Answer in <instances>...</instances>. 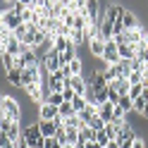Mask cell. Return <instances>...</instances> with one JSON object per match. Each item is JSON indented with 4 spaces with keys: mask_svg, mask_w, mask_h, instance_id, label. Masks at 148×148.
Here are the masks:
<instances>
[{
    "mask_svg": "<svg viewBox=\"0 0 148 148\" xmlns=\"http://www.w3.org/2000/svg\"><path fill=\"white\" fill-rule=\"evenodd\" d=\"M0 115L12 119V122H19L22 119V108H19V103H17V98H12V96H3L0 98Z\"/></svg>",
    "mask_w": 148,
    "mask_h": 148,
    "instance_id": "cell-1",
    "label": "cell"
},
{
    "mask_svg": "<svg viewBox=\"0 0 148 148\" xmlns=\"http://www.w3.org/2000/svg\"><path fill=\"white\" fill-rule=\"evenodd\" d=\"M22 136L26 138V143H29V148H43V134H41V127H38V122L36 124H29V127H24V132H22Z\"/></svg>",
    "mask_w": 148,
    "mask_h": 148,
    "instance_id": "cell-2",
    "label": "cell"
},
{
    "mask_svg": "<svg viewBox=\"0 0 148 148\" xmlns=\"http://www.w3.org/2000/svg\"><path fill=\"white\" fill-rule=\"evenodd\" d=\"M41 62H43V67L48 69L50 74H55V72L62 69V64H60V53L55 50V48H50L48 53H45V58H41Z\"/></svg>",
    "mask_w": 148,
    "mask_h": 148,
    "instance_id": "cell-3",
    "label": "cell"
},
{
    "mask_svg": "<svg viewBox=\"0 0 148 148\" xmlns=\"http://www.w3.org/2000/svg\"><path fill=\"white\" fill-rule=\"evenodd\" d=\"M0 24H5L10 31H17L24 22H22V14H17L12 7H10V10H5V12H3V17H0Z\"/></svg>",
    "mask_w": 148,
    "mask_h": 148,
    "instance_id": "cell-4",
    "label": "cell"
},
{
    "mask_svg": "<svg viewBox=\"0 0 148 148\" xmlns=\"http://www.w3.org/2000/svg\"><path fill=\"white\" fill-rule=\"evenodd\" d=\"M134 141H136L134 129L129 127V124H124L122 129H119V134H117V146H119V148H132Z\"/></svg>",
    "mask_w": 148,
    "mask_h": 148,
    "instance_id": "cell-5",
    "label": "cell"
},
{
    "mask_svg": "<svg viewBox=\"0 0 148 148\" xmlns=\"http://www.w3.org/2000/svg\"><path fill=\"white\" fill-rule=\"evenodd\" d=\"M64 86H69L77 96H86V88H88V84H86L84 77H72V79L64 81Z\"/></svg>",
    "mask_w": 148,
    "mask_h": 148,
    "instance_id": "cell-6",
    "label": "cell"
},
{
    "mask_svg": "<svg viewBox=\"0 0 148 148\" xmlns=\"http://www.w3.org/2000/svg\"><path fill=\"white\" fill-rule=\"evenodd\" d=\"M103 60H105V64H117V62H119V53H117V43H115V41H108V43H105Z\"/></svg>",
    "mask_w": 148,
    "mask_h": 148,
    "instance_id": "cell-7",
    "label": "cell"
},
{
    "mask_svg": "<svg viewBox=\"0 0 148 148\" xmlns=\"http://www.w3.org/2000/svg\"><path fill=\"white\" fill-rule=\"evenodd\" d=\"M38 117H41V122H55V119L60 117V110L48 105V103H43L41 110H38Z\"/></svg>",
    "mask_w": 148,
    "mask_h": 148,
    "instance_id": "cell-8",
    "label": "cell"
},
{
    "mask_svg": "<svg viewBox=\"0 0 148 148\" xmlns=\"http://www.w3.org/2000/svg\"><path fill=\"white\" fill-rule=\"evenodd\" d=\"M88 86L93 88V93H98V91H105L108 88V79H105V72H93V79L88 81Z\"/></svg>",
    "mask_w": 148,
    "mask_h": 148,
    "instance_id": "cell-9",
    "label": "cell"
},
{
    "mask_svg": "<svg viewBox=\"0 0 148 148\" xmlns=\"http://www.w3.org/2000/svg\"><path fill=\"white\" fill-rule=\"evenodd\" d=\"M122 26H124V31H136V29H141L136 14L129 12V10H124V14H122Z\"/></svg>",
    "mask_w": 148,
    "mask_h": 148,
    "instance_id": "cell-10",
    "label": "cell"
},
{
    "mask_svg": "<svg viewBox=\"0 0 148 148\" xmlns=\"http://www.w3.org/2000/svg\"><path fill=\"white\" fill-rule=\"evenodd\" d=\"M93 117H98V105H96V103H88V105L79 112V119H81V122H84L86 127H88V122H91Z\"/></svg>",
    "mask_w": 148,
    "mask_h": 148,
    "instance_id": "cell-11",
    "label": "cell"
},
{
    "mask_svg": "<svg viewBox=\"0 0 148 148\" xmlns=\"http://www.w3.org/2000/svg\"><path fill=\"white\" fill-rule=\"evenodd\" d=\"M88 50H91V55H96V58H103V53H105V41L100 38V36H96V38L88 43Z\"/></svg>",
    "mask_w": 148,
    "mask_h": 148,
    "instance_id": "cell-12",
    "label": "cell"
},
{
    "mask_svg": "<svg viewBox=\"0 0 148 148\" xmlns=\"http://www.w3.org/2000/svg\"><path fill=\"white\" fill-rule=\"evenodd\" d=\"M112 112H115V105L112 103H103V105H98V117L103 119V122H112Z\"/></svg>",
    "mask_w": 148,
    "mask_h": 148,
    "instance_id": "cell-13",
    "label": "cell"
},
{
    "mask_svg": "<svg viewBox=\"0 0 148 148\" xmlns=\"http://www.w3.org/2000/svg\"><path fill=\"white\" fill-rule=\"evenodd\" d=\"M72 60H77V45H74V43H69L67 50L60 53V64H62V67H64V64H69Z\"/></svg>",
    "mask_w": 148,
    "mask_h": 148,
    "instance_id": "cell-14",
    "label": "cell"
},
{
    "mask_svg": "<svg viewBox=\"0 0 148 148\" xmlns=\"http://www.w3.org/2000/svg\"><path fill=\"white\" fill-rule=\"evenodd\" d=\"M117 53H119V60H134V58H136V50H134V45H129V43L117 45Z\"/></svg>",
    "mask_w": 148,
    "mask_h": 148,
    "instance_id": "cell-15",
    "label": "cell"
},
{
    "mask_svg": "<svg viewBox=\"0 0 148 148\" xmlns=\"http://www.w3.org/2000/svg\"><path fill=\"white\" fill-rule=\"evenodd\" d=\"M117 69H119V77H122V79H129V77H132V60H119L117 62Z\"/></svg>",
    "mask_w": 148,
    "mask_h": 148,
    "instance_id": "cell-16",
    "label": "cell"
},
{
    "mask_svg": "<svg viewBox=\"0 0 148 148\" xmlns=\"http://www.w3.org/2000/svg\"><path fill=\"white\" fill-rule=\"evenodd\" d=\"M38 127H41L43 138H55V132H58V127H55L53 122H38Z\"/></svg>",
    "mask_w": 148,
    "mask_h": 148,
    "instance_id": "cell-17",
    "label": "cell"
},
{
    "mask_svg": "<svg viewBox=\"0 0 148 148\" xmlns=\"http://www.w3.org/2000/svg\"><path fill=\"white\" fill-rule=\"evenodd\" d=\"M103 72H105L108 84H112V81H117V79H119V69H117V64H108V67H105Z\"/></svg>",
    "mask_w": 148,
    "mask_h": 148,
    "instance_id": "cell-18",
    "label": "cell"
},
{
    "mask_svg": "<svg viewBox=\"0 0 148 148\" xmlns=\"http://www.w3.org/2000/svg\"><path fill=\"white\" fill-rule=\"evenodd\" d=\"M7 81H10L12 86L22 88V72L19 69H10V72H7Z\"/></svg>",
    "mask_w": 148,
    "mask_h": 148,
    "instance_id": "cell-19",
    "label": "cell"
},
{
    "mask_svg": "<svg viewBox=\"0 0 148 148\" xmlns=\"http://www.w3.org/2000/svg\"><path fill=\"white\" fill-rule=\"evenodd\" d=\"M58 110H60V117L64 119V122H67L69 117H74V115H77V112H74V108H72V103H62Z\"/></svg>",
    "mask_w": 148,
    "mask_h": 148,
    "instance_id": "cell-20",
    "label": "cell"
},
{
    "mask_svg": "<svg viewBox=\"0 0 148 148\" xmlns=\"http://www.w3.org/2000/svg\"><path fill=\"white\" fill-rule=\"evenodd\" d=\"M119 110H124V112H129V110H134V100L129 98V96H119V103L115 105Z\"/></svg>",
    "mask_w": 148,
    "mask_h": 148,
    "instance_id": "cell-21",
    "label": "cell"
},
{
    "mask_svg": "<svg viewBox=\"0 0 148 148\" xmlns=\"http://www.w3.org/2000/svg\"><path fill=\"white\" fill-rule=\"evenodd\" d=\"M86 105H88V100H86V96H77V98L72 100V108H74V112H77V115H79V112H81V110H84Z\"/></svg>",
    "mask_w": 148,
    "mask_h": 148,
    "instance_id": "cell-22",
    "label": "cell"
},
{
    "mask_svg": "<svg viewBox=\"0 0 148 148\" xmlns=\"http://www.w3.org/2000/svg\"><path fill=\"white\" fill-rule=\"evenodd\" d=\"M103 132H105V136L110 138V141H117V134H119V127H115L112 122H108V124H105V129H103Z\"/></svg>",
    "mask_w": 148,
    "mask_h": 148,
    "instance_id": "cell-23",
    "label": "cell"
},
{
    "mask_svg": "<svg viewBox=\"0 0 148 148\" xmlns=\"http://www.w3.org/2000/svg\"><path fill=\"white\" fill-rule=\"evenodd\" d=\"M45 103H48V105H53V108H60V105L64 103V98H62V93H48Z\"/></svg>",
    "mask_w": 148,
    "mask_h": 148,
    "instance_id": "cell-24",
    "label": "cell"
},
{
    "mask_svg": "<svg viewBox=\"0 0 148 148\" xmlns=\"http://www.w3.org/2000/svg\"><path fill=\"white\" fill-rule=\"evenodd\" d=\"M81 69H84V64H81L79 58L69 62V72H72V77H81Z\"/></svg>",
    "mask_w": 148,
    "mask_h": 148,
    "instance_id": "cell-25",
    "label": "cell"
},
{
    "mask_svg": "<svg viewBox=\"0 0 148 148\" xmlns=\"http://www.w3.org/2000/svg\"><path fill=\"white\" fill-rule=\"evenodd\" d=\"M143 88H146L143 84H132V88H129V98H132V100H136L138 96L143 93Z\"/></svg>",
    "mask_w": 148,
    "mask_h": 148,
    "instance_id": "cell-26",
    "label": "cell"
},
{
    "mask_svg": "<svg viewBox=\"0 0 148 148\" xmlns=\"http://www.w3.org/2000/svg\"><path fill=\"white\" fill-rule=\"evenodd\" d=\"M108 103H112V105L119 103V93H117L115 86H108Z\"/></svg>",
    "mask_w": 148,
    "mask_h": 148,
    "instance_id": "cell-27",
    "label": "cell"
},
{
    "mask_svg": "<svg viewBox=\"0 0 148 148\" xmlns=\"http://www.w3.org/2000/svg\"><path fill=\"white\" fill-rule=\"evenodd\" d=\"M62 98H64V103H72V100L77 98V93H74L69 86H64V88H62Z\"/></svg>",
    "mask_w": 148,
    "mask_h": 148,
    "instance_id": "cell-28",
    "label": "cell"
},
{
    "mask_svg": "<svg viewBox=\"0 0 148 148\" xmlns=\"http://www.w3.org/2000/svg\"><path fill=\"white\" fill-rule=\"evenodd\" d=\"M96 143H98L100 148H108V143H110V138L105 136V132H98V136H96Z\"/></svg>",
    "mask_w": 148,
    "mask_h": 148,
    "instance_id": "cell-29",
    "label": "cell"
},
{
    "mask_svg": "<svg viewBox=\"0 0 148 148\" xmlns=\"http://www.w3.org/2000/svg\"><path fill=\"white\" fill-rule=\"evenodd\" d=\"M43 148H62V143L58 141V138H45V141H43Z\"/></svg>",
    "mask_w": 148,
    "mask_h": 148,
    "instance_id": "cell-30",
    "label": "cell"
},
{
    "mask_svg": "<svg viewBox=\"0 0 148 148\" xmlns=\"http://www.w3.org/2000/svg\"><path fill=\"white\" fill-rule=\"evenodd\" d=\"M132 148H146V138L136 136V141H134V146H132Z\"/></svg>",
    "mask_w": 148,
    "mask_h": 148,
    "instance_id": "cell-31",
    "label": "cell"
},
{
    "mask_svg": "<svg viewBox=\"0 0 148 148\" xmlns=\"http://www.w3.org/2000/svg\"><path fill=\"white\" fill-rule=\"evenodd\" d=\"M86 148H100V146H98L96 141H88V143H86Z\"/></svg>",
    "mask_w": 148,
    "mask_h": 148,
    "instance_id": "cell-32",
    "label": "cell"
},
{
    "mask_svg": "<svg viewBox=\"0 0 148 148\" xmlns=\"http://www.w3.org/2000/svg\"><path fill=\"white\" fill-rule=\"evenodd\" d=\"M143 43H146V48H148V31L143 29Z\"/></svg>",
    "mask_w": 148,
    "mask_h": 148,
    "instance_id": "cell-33",
    "label": "cell"
},
{
    "mask_svg": "<svg viewBox=\"0 0 148 148\" xmlns=\"http://www.w3.org/2000/svg\"><path fill=\"white\" fill-rule=\"evenodd\" d=\"M108 148H119V146H117V141H110V143H108Z\"/></svg>",
    "mask_w": 148,
    "mask_h": 148,
    "instance_id": "cell-34",
    "label": "cell"
},
{
    "mask_svg": "<svg viewBox=\"0 0 148 148\" xmlns=\"http://www.w3.org/2000/svg\"><path fill=\"white\" fill-rule=\"evenodd\" d=\"M143 117H148V100H146V110H143Z\"/></svg>",
    "mask_w": 148,
    "mask_h": 148,
    "instance_id": "cell-35",
    "label": "cell"
},
{
    "mask_svg": "<svg viewBox=\"0 0 148 148\" xmlns=\"http://www.w3.org/2000/svg\"><path fill=\"white\" fill-rule=\"evenodd\" d=\"M62 148H74V146H69V143H67V146H62Z\"/></svg>",
    "mask_w": 148,
    "mask_h": 148,
    "instance_id": "cell-36",
    "label": "cell"
},
{
    "mask_svg": "<svg viewBox=\"0 0 148 148\" xmlns=\"http://www.w3.org/2000/svg\"><path fill=\"white\" fill-rule=\"evenodd\" d=\"M143 86H146V91H148V84H143Z\"/></svg>",
    "mask_w": 148,
    "mask_h": 148,
    "instance_id": "cell-37",
    "label": "cell"
},
{
    "mask_svg": "<svg viewBox=\"0 0 148 148\" xmlns=\"http://www.w3.org/2000/svg\"><path fill=\"white\" fill-rule=\"evenodd\" d=\"M0 122H3V115H0Z\"/></svg>",
    "mask_w": 148,
    "mask_h": 148,
    "instance_id": "cell-38",
    "label": "cell"
}]
</instances>
